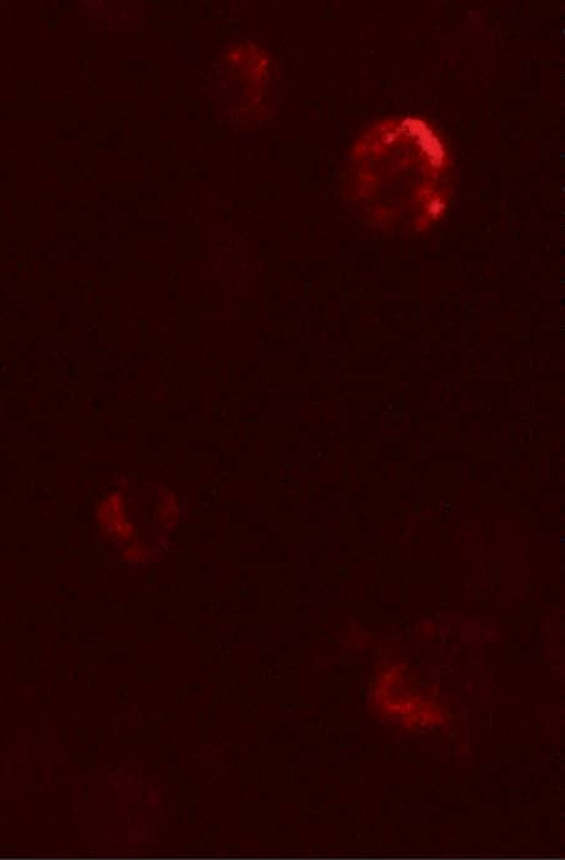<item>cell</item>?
Returning <instances> with one entry per match:
<instances>
[{"label": "cell", "instance_id": "1", "mask_svg": "<svg viewBox=\"0 0 565 860\" xmlns=\"http://www.w3.org/2000/svg\"><path fill=\"white\" fill-rule=\"evenodd\" d=\"M220 63L239 83L242 119L252 124L268 119L273 111L270 91L278 75L268 49L252 39H240L224 48Z\"/></svg>", "mask_w": 565, "mask_h": 860}]
</instances>
